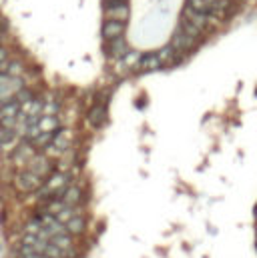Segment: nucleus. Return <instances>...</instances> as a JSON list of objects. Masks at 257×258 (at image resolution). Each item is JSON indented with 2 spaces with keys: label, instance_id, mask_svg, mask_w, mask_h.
Returning <instances> with one entry per match:
<instances>
[{
  "label": "nucleus",
  "instance_id": "obj_1",
  "mask_svg": "<svg viewBox=\"0 0 257 258\" xmlns=\"http://www.w3.org/2000/svg\"><path fill=\"white\" fill-rule=\"evenodd\" d=\"M68 182H70V176H68L66 172H56V174H52V176L46 180V184L40 186V198H50V196L60 194V192L68 186Z\"/></svg>",
  "mask_w": 257,
  "mask_h": 258
},
{
  "label": "nucleus",
  "instance_id": "obj_2",
  "mask_svg": "<svg viewBox=\"0 0 257 258\" xmlns=\"http://www.w3.org/2000/svg\"><path fill=\"white\" fill-rule=\"evenodd\" d=\"M24 88L20 78L8 76V74H0V100L2 102H10L20 90Z\"/></svg>",
  "mask_w": 257,
  "mask_h": 258
},
{
  "label": "nucleus",
  "instance_id": "obj_3",
  "mask_svg": "<svg viewBox=\"0 0 257 258\" xmlns=\"http://www.w3.org/2000/svg\"><path fill=\"white\" fill-rule=\"evenodd\" d=\"M44 184L42 176H38L36 172L32 170H22L18 176H16V188L20 192H34V190H40V186Z\"/></svg>",
  "mask_w": 257,
  "mask_h": 258
},
{
  "label": "nucleus",
  "instance_id": "obj_4",
  "mask_svg": "<svg viewBox=\"0 0 257 258\" xmlns=\"http://www.w3.org/2000/svg\"><path fill=\"white\" fill-rule=\"evenodd\" d=\"M129 4L127 0H109L105 4V16L107 20H119V22H127L129 20Z\"/></svg>",
  "mask_w": 257,
  "mask_h": 258
},
{
  "label": "nucleus",
  "instance_id": "obj_5",
  "mask_svg": "<svg viewBox=\"0 0 257 258\" xmlns=\"http://www.w3.org/2000/svg\"><path fill=\"white\" fill-rule=\"evenodd\" d=\"M195 42H197V38L187 36L181 28H177V30L173 32V38H171V46H173L177 52H187V50H191V48L195 46Z\"/></svg>",
  "mask_w": 257,
  "mask_h": 258
},
{
  "label": "nucleus",
  "instance_id": "obj_6",
  "mask_svg": "<svg viewBox=\"0 0 257 258\" xmlns=\"http://www.w3.org/2000/svg\"><path fill=\"white\" fill-rule=\"evenodd\" d=\"M125 34V22H119V20H105L103 24V36L105 40H117V38H123Z\"/></svg>",
  "mask_w": 257,
  "mask_h": 258
},
{
  "label": "nucleus",
  "instance_id": "obj_7",
  "mask_svg": "<svg viewBox=\"0 0 257 258\" xmlns=\"http://www.w3.org/2000/svg\"><path fill=\"white\" fill-rule=\"evenodd\" d=\"M66 148H68V138H66V134H64V132H56L54 138H52V142L46 146V152H48L50 156H60Z\"/></svg>",
  "mask_w": 257,
  "mask_h": 258
},
{
  "label": "nucleus",
  "instance_id": "obj_8",
  "mask_svg": "<svg viewBox=\"0 0 257 258\" xmlns=\"http://www.w3.org/2000/svg\"><path fill=\"white\" fill-rule=\"evenodd\" d=\"M28 170H32V172H36L38 176H46L48 172H50V162H48V158L46 156H42V154H34V158L28 162Z\"/></svg>",
  "mask_w": 257,
  "mask_h": 258
},
{
  "label": "nucleus",
  "instance_id": "obj_9",
  "mask_svg": "<svg viewBox=\"0 0 257 258\" xmlns=\"http://www.w3.org/2000/svg\"><path fill=\"white\" fill-rule=\"evenodd\" d=\"M80 198H82V192H80V188L78 186H66L64 190H62V202L66 204V206H78V202H80Z\"/></svg>",
  "mask_w": 257,
  "mask_h": 258
},
{
  "label": "nucleus",
  "instance_id": "obj_10",
  "mask_svg": "<svg viewBox=\"0 0 257 258\" xmlns=\"http://www.w3.org/2000/svg\"><path fill=\"white\" fill-rule=\"evenodd\" d=\"M141 70H145V72H151V70H159L161 66H163V62L159 60V56H157V52H153V54H147V56H143V58H139V64H137Z\"/></svg>",
  "mask_w": 257,
  "mask_h": 258
},
{
  "label": "nucleus",
  "instance_id": "obj_11",
  "mask_svg": "<svg viewBox=\"0 0 257 258\" xmlns=\"http://www.w3.org/2000/svg\"><path fill=\"white\" fill-rule=\"evenodd\" d=\"M64 228H66V232H68L70 236H78V234H82V230H84V218H82L80 214H76V216H72V218L64 224Z\"/></svg>",
  "mask_w": 257,
  "mask_h": 258
},
{
  "label": "nucleus",
  "instance_id": "obj_12",
  "mask_svg": "<svg viewBox=\"0 0 257 258\" xmlns=\"http://www.w3.org/2000/svg\"><path fill=\"white\" fill-rule=\"evenodd\" d=\"M32 158H34V146L32 144H22L20 148H16V162L28 164Z\"/></svg>",
  "mask_w": 257,
  "mask_h": 258
},
{
  "label": "nucleus",
  "instance_id": "obj_13",
  "mask_svg": "<svg viewBox=\"0 0 257 258\" xmlns=\"http://www.w3.org/2000/svg\"><path fill=\"white\" fill-rule=\"evenodd\" d=\"M76 214H78V208H76V206H66V204H64V206L54 214V218H56L60 224H66V222H68L72 216H76Z\"/></svg>",
  "mask_w": 257,
  "mask_h": 258
},
{
  "label": "nucleus",
  "instance_id": "obj_14",
  "mask_svg": "<svg viewBox=\"0 0 257 258\" xmlns=\"http://www.w3.org/2000/svg\"><path fill=\"white\" fill-rule=\"evenodd\" d=\"M179 28H181V30H183L187 36H191V38H199V36H201V32H203L201 28H197L193 22H189V20H187V18H183V16H181Z\"/></svg>",
  "mask_w": 257,
  "mask_h": 258
},
{
  "label": "nucleus",
  "instance_id": "obj_15",
  "mask_svg": "<svg viewBox=\"0 0 257 258\" xmlns=\"http://www.w3.org/2000/svg\"><path fill=\"white\" fill-rule=\"evenodd\" d=\"M50 244H54V246H58V248H62V250H72V236H70L68 232L58 234V236L50 238Z\"/></svg>",
  "mask_w": 257,
  "mask_h": 258
},
{
  "label": "nucleus",
  "instance_id": "obj_16",
  "mask_svg": "<svg viewBox=\"0 0 257 258\" xmlns=\"http://www.w3.org/2000/svg\"><path fill=\"white\" fill-rule=\"evenodd\" d=\"M54 134H56V132H40L38 136H34V138L30 140V144H32V146H36V148H40V146H48V144L52 142Z\"/></svg>",
  "mask_w": 257,
  "mask_h": 258
},
{
  "label": "nucleus",
  "instance_id": "obj_17",
  "mask_svg": "<svg viewBox=\"0 0 257 258\" xmlns=\"http://www.w3.org/2000/svg\"><path fill=\"white\" fill-rule=\"evenodd\" d=\"M157 56H159V60H161L163 64H169V62H173V60H175V48L169 44V46L161 48V50L157 52Z\"/></svg>",
  "mask_w": 257,
  "mask_h": 258
},
{
  "label": "nucleus",
  "instance_id": "obj_18",
  "mask_svg": "<svg viewBox=\"0 0 257 258\" xmlns=\"http://www.w3.org/2000/svg\"><path fill=\"white\" fill-rule=\"evenodd\" d=\"M111 52L113 56H123L127 52V44L123 38H117V40H111Z\"/></svg>",
  "mask_w": 257,
  "mask_h": 258
},
{
  "label": "nucleus",
  "instance_id": "obj_19",
  "mask_svg": "<svg viewBox=\"0 0 257 258\" xmlns=\"http://www.w3.org/2000/svg\"><path fill=\"white\" fill-rule=\"evenodd\" d=\"M185 4H187V6H191L193 10H199V12H207L211 2H207V0H187Z\"/></svg>",
  "mask_w": 257,
  "mask_h": 258
},
{
  "label": "nucleus",
  "instance_id": "obj_20",
  "mask_svg": "<svg viewBox=\"0 0 257 258\" xmlns=\"http://www.w3.org/2000/svg\"><path fill=\"white\" fill-rule=\"evenodd\" d=\"M103 118H105V108H103V106H99V108H95V110L91 112V122H93V124H99Z\"/></svg>",
  "mask_w": 257,
  "mask_h": 258
},
{
  "label": "nucleus",
  "instance_id": "obj_21",
  "mask_svg": "<svg viewBox=\"0 0 257 258\" xmlns=\"http://www.w3.org/2000/svg\"><path fill=\"white\" fill-rule=\"evenodd\" d=\"M20 258H48V256L38 254V252H20Z\"/></svg>",
  "mask_w": 257,
  "mask_h": 258
},
{
  "label": "nucleus",
  "instance_id": "obj_22",
  "mask_svg": "<svg viewBox=\"0 0 257 258\" xmlns=\"http://www.w3.org/2000/svg\"><path fill=\"white\" fill-rule=\"evenodd\" d=\"M8 60V52H6V48H0V64H4Z\"/></svg>",
  "mask_w": 257,
  "mask_h": 258
},
{
  "label": "nucleus",
  "instance_id": "obj_23",
  "mask_svg": "<svg viewBox=\"0 0 257 258\" xmlns=\"http://www.w3.org/2000/svg\"><path fill=\"white\" fill-rule=\"evenodd\" d=\"M2 150H4V144H2V140H0V152H2Z\"/></svg>",
  "mask_w": 257,
  "mask_h": 258
},
{
  "label": "nucleus",
  "instance_id": "obj_24",
  "mask_svg": "<svg viewBox=\"0 0 257 258\" xmlns=\"http://www.w3.org/2000/svg\"><path fill=\"white\" fill-rule=\"evenodd\" d=\"M255 216H257V206H255Z\"/></svg>",
  "mask_w": 257,
  "mask_h": 258
}]
</instances>
